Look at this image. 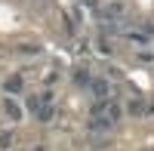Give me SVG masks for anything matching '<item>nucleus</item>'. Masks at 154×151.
<instances>
[{
	"label": "nucleus",
	"mask_w": 154,
	"mask_h": 151,
	"mask_svg": "<svg viewBox=\"0 0 154 151\" xmlns=\"http://www.w3.org/2000/svg\"><path fill=\"white\" fill-rule=\"evenodd\" d=\"M117 117H120V108L111 99H99V105L93 108V130H108L117 123Z\"/></svg>",
	"instance_id": "nucleus-1"
},
{
	"label": "nucleus",
	"mask_w": 154,
	"mask_h": 151,
	"mask_svg": "<svg viewBox=\"0 0 154 151\" xmlns=\"http://www.w3.org/2000/svg\"><path fill=\"white\" fill-rule=\"evenodd\" d=\"M9 142H12V136H9V133L0 136V148H9Z\"/></svg>",
	"instance_id": "nucleus-5"
},
{
	"label": "nucleus",
	"mask_w": 154,
	"mask_h": 151,
	"mask_svg": "<svg viewBox=\"0 0 154 151\" xmlns=\"http://www.w3.org/2000/svg\"><path fill=\"white\" fill-rule=\"evenodd\" d=\"M19 86H22V80H19V77L6 80V93H19Z\"/></svg>",
	"instance_id": "nucleus-4"
},
{
	"label": "nucleus",
	"mask_w": 154,
	"mask_h": 151,
	"mask_svg": "<svg viewBox=\"0 0 154 151\" xmlns=\"http://www.w3.org/2000/svg\"><path fill=\"white\" fill-rule=\"evenodd\" d=\"M93 93H96L99 99H108V83H105V80H93Z\"/></svg>",
	"instance_id": "nucleus-3"
},
{
	"label": "nucleus",
	"mask_w": 154,
	"mask_h": 151,
	"mask_svg": "<svg viewBox=\"0 0 154 151\" xmlns=\"http://www.w3.org/2000/svg\"><path fill=\"white\" fill-rule=\"evenodd\" d=\"M3 111L9 114V120H19V117H22V108L12 102V99H6V102H3Z\"/></svg>",
	"instance_id": "nucleus-2"
}]
</instances>
